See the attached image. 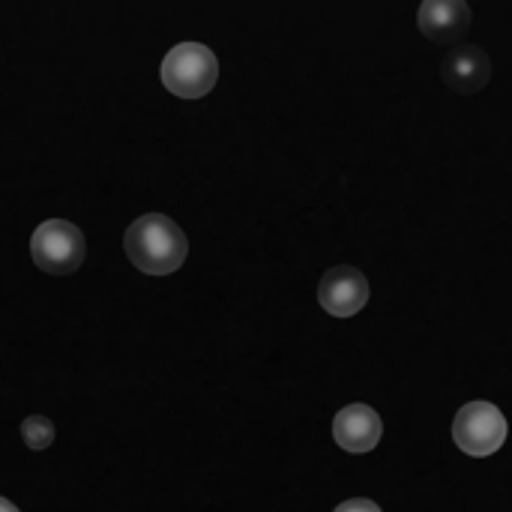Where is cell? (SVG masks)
I'll use <instances>...</instances> for the list:
<instances>
[{
    "label": "cell",
    "instance_id": "cell-4",
    "mask_svg": "<svg viewBox=\"0 0 512 512\" xmlns=\"http://www.w3.org/2000/svg\"><path fill=\"white\" fill-rule=\"evenodd\" d=\"M510 435L507 417L492 402H468L453 420V441L471 459L495 456Z\"/></svg>",
    "mask_w": 512,
    "mask_h": 512
},
{
    "label": "cell",
    "instance_id": "cell-10",
    "mask_svg": "<svg viewBox=\"0 0 512 512\" xmlns=\"http://www.w3.org/2000/svg\"><path fill=\"white\" fill-rule=\"evenodd\" d=\"M333 512H381V507L369 498H351V501L339 504Z\"/></svg>",
    "mask_w": 512,
    "mask_h": 512
},
{
    "label": "cell",
    "instance_id": "cell-3",
    "mask_svg": "<svg viewBox=\"0 0 512 512\" xmlns=\"http://www.w3.org/2000/svg\"><path fill=\"white\" fill-rule=\"evenodd\" d=\"M33 264L48 276H72L87 255V240L78 225L66 219L42 222L30 237Z\"/></svg>",
    "mask_w": 512,
    "mask_h": 512
},
{
    "label": "cell",
    "instance_id": "cell-5",
    "mask_svg": "<svg viewBox=\"0 0 512 512\" xmlns=\"http://www.w3.org/2000/svg\"><path fill=\"white\" fill-rule=\"evenodd\" d=\"M318 303L333 318H351L369 303V279L357 267L339 264L324 273L318 285Z\"/></svg>",
    "mask_w": 512,
    "mask_h": 512
},
{
    "label": "cell",
    "instance_id": "cell-6",
    "mask_svg": "<svg viewBox=\"0 0 512 512\" xmlns=\"http://www.w3.org/2000/svg\"><path fill=\"white\" fill-rule=\"evenodd\" d=\"M444 84L459 96H474L492 81V57L480 45H456L441 60Z\"/></svg>",
    "mask_w": 512,
    "mask_h": 512
},
{
    "label": "cell",
    "instance_id": "cell-8",
    "mask_svg": "<svg viewBox=\"0 0 512 512\" xmlns=\"http://www.w3.org/2000/svg\"><path fill=\"white\" fill-rule=\"evenodd\" d=\"M384 423L369 405H348L333 420V438L345 453H372L381 444Z\"/></svg>",
    "mask_w": 512,
    "mask_h": 512
},
{
    "label": "cell",
    "instance_id": "cell-1",
    "mask_svg": "<svg viewBox=\"0 0 512 512\" xmlns=\"http://www.w3.org/2000/svg\"><path fill=\"white\" fill-rule=\"evenodd\" d=\"M123 249L135 270L147 276H168L183 267L189 255V240L171 216L144 213L129 225Z\"/></svg>",
    "mask_w": 512,
    "mask_h": 512
},
{
    "label": "cell",
    "instance_id": "cell-11",
    "mask_svg": "<svg viewBox=\"0 0 512 512\" xmlns=\"http://www.w3.org/2000/svg\"><path fill=\"white\" fill-rule=\"evenodd\" d=\"M0 512H21L12 501H6V498H0Z\"/></svg>",
    "mask_w": 512,
    "mask_h": 512
},
{
    "label": "cell",
    "instance_id": "cell-2",
    "mask_svg": "<svg viewBox=\"0 0 512 512\" xmlns=\"http://www.w3.org/2000/svg\"><path fill=\"white\" fill-rule=\"evenodd\" d=\"M159 78L168 93L180 99H201L219 81V60L201 42H180L165 54Z\"/></svg>",
    "mask_w": 512,
    "mask_h": 512
},
{
    "label": "cell",
    "instance_id": "cell-7",
    "mask_svg": "<svg viewBox=\"0 0 512 512\" xmlns=\"http://www.w3.org/2000/svg\"><path fill=\"white\" fill-rule=\"evenodd\" d=\"M468 0H423L417 9V27L426 39L438 45H456L471 30Z\"/></svg>",
    "mask_w": 512,
    "mask_h": 512
},
{
    "label": "cell",
    "instance_id": "cell-9",
    "mask_svg": "<svg viewBox=\"0 0 512 512\" xmlns=\"http://www.w3.org/2000/svg\"><path fill=\"white\" fill-rule=\"evenodd\" d=\"M21 438L30 450H48L54 444V423L42 414H33L21 423Z\"/></svg>",
    "mask_w": 512,
    "mask_h": 512
}]
</instances>
